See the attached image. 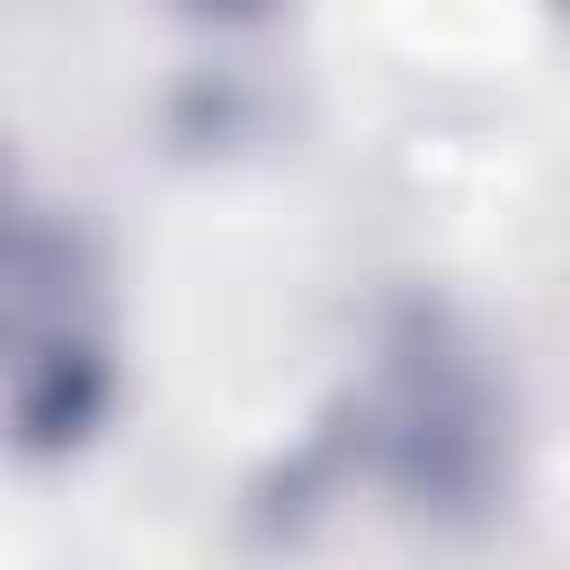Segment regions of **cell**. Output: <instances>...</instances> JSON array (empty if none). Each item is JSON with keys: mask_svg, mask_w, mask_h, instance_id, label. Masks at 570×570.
<instances>
[{"mask_svg": "<svg viewBox=\"0 0 570 570\" xmlns=\"http://www.w3.org/2000/svg\"><path fill=\"white\" fill-rule=\"evenodd\" d=\"M0 347H9V428L18 454H62L98 428L116 383V303L89 232L53 205L9 214L0 258Z\"/></svg>", "mask_w": 570, "mask_h": 570, "instance_id": "6da1fadb", "label": "cell"}, {"mask_svg": "<svg viewBox=\"0 0 570 570\" xmlns=\"http://www.w3.org/2000/svg\"><path fill=\"white\" fill-rule=\"evenodd\" d=\"M187 9H196V18H267L276 0H187Z\"/></svg>", "mask_w": 570, "mask_h": 570, "instance_id": "7a4b0ae2", "label": "cell"}, {"mask_svg": "<svg viewBox=\"0 0 570 570\" xmlns=\"http://www.w3.org/2000/svg\"><path fill=\"white\" fill-rule=\"evenodd\" d=\"M561 9H570V0H561Z\"/></svg>", "mask_w": 570, "mask_h": 570, "instance_id": "3957f363", "label": "cell"}]
</instances>
